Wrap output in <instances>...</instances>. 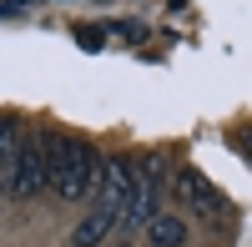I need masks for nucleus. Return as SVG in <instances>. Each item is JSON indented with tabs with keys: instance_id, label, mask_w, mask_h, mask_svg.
<instances>
[{
	"instance_id": "obj_7",
	"label": "nucleus",
	"mask_w": 252,
	"mask_h": 247,
	"mask_svg": "<svg viewBox=\"0 0 252 247\" xmlns=\"http://www.w3.org/2000/svg\"><path fill=\"white\" fill-rule=\"evenodd\" d=\"M146 242H152V247H182L187 227L177 217H152V222H146Z\"/></svg>"
},
{
	"instance_id": "obj_9",
	"label": "nucleus",
	"mask_w": 252,
	"mask_h": 247,
	"mask_svg": "<svg viewBox=\"0 0 252 247\" xmlns=\"http://www.w3.org/2000/svg\"><path fill=\"white\" fill-rule=\"evenodd\" d=\"M116 247H126V242H116Z\"/></svg>"
},
{
	"instance_id": "obj_6",
	"label": "nucleus",
	"mask_w": 252,
	"mask_h": 247,
	"mask_svg": "<svg viewBox=\"0 0 252 247\" xmlns=\"http://www.w3.org/2000/svg\"><path fill=\"white\" fill-rule=\"evenodd\" d=\"M111 227H116V217H111L106 207H96V212H86V217L76 222V232H71V247H96V242L106 237Z\"/></svg>"
},
{
	"instance_id": "obj_2",
	"label": "nucleus",
	"mask_w": 252,
	"mask_h": 247,
	"mask_svg": "<svg viewBox=\"0 0 252 247\" xmlns=\"http://www.w3.org/2000/svg\"><path fill=\"white\" fill-rule=\"evenodd\" d=\"M51 187V136H35L20 147V156L10 161V172H5V192L15 202H31Z\"/></svg>"
},
{
	"instance_id": "obj_1",
	"label": "nucleus",
	"mask_w": 252,
	"mask_h": 247,
	"mask_svg": "<svg viewBox=\"0 0 252 247\" xmlns=\"http://www.w3.org/2000/svg\"><path fill=\"white\" fill-rule=\"evenodd\" d=\"M51 136V192L61 202H81V187H86V172L96 167V147L81 136H61V131H46Z\"/></svg>"
},
{
	"instance_id": "obj_3",
	"label": "nucleus",
	"mask_w": 252,
	"mask_h": 247,
	"mask_svg": "<svg viewBox=\"0 0 252 247\" xmlns=\"http://www.w3.org/2000/svg\"><path fill=\"white\" fill-rule=\"evenodd\" d=\"M157 197H161V172L146 156V161L131 167V197H126V212L116 217V227H146L157 217Z\"/></svg>"
},
{
	"instance_id": "obj_4",
	"label": "nucleus",
	"mask_w": 252,
	"mask_h": 247,
	"mask_svg": "<svg viewBox=\"0 0 252 247\" xmlns=\"http://www.w3.org/2000/svg\"><path fill=\"white\" fill-rule=\"evenodd\" d=\"M126 197H131V167L121 156H106V177H101V207L111 217L126 212Z\"/></svg>"
},
{
	"instance_id": "obj_8",
	"label": "nucleus",
	"mask_w": 252,
	"mask_h": 247,
	"mask_svg": "<svg viewBox=\"0 0 252 247\" xmlns=\"http://www.w3.org/2000/svg\"><path fill=\"white\" fill-rule=\"evenodd\" d=\"M20 147H26L20 121H15V116H0V172H10V161L20 156Z\"/></svg>"
},
{
	"instance_id": "obj_5",
	"label": "nucleus",
	"mask_w": 252,
	"mask_h": 247,
	"mask_svg": "<svg viewBox=\"0 0 252 247\" xmlns=\"http://www.w3.org/2000/svg\"><path fill=\"white\" fill-rule=\"evenodd\" d=\"M177 197L187 202V207H202V212H217V207H222V192H217L197 167H182V172H177Z\"/></svg>"
}]
</instances>
